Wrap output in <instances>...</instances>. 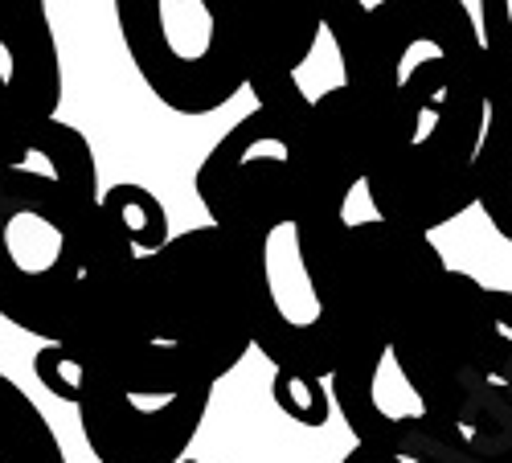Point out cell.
I'll return each mask as SVG.
<instances>
[{
    "mask_svg": "<svg viewBox=\"0 0 512 463\" xmlns=\"http://www.w3.org/2000/svg\"><path fill=\"white\" fill-rule=\"evenodd\" d=\"M254 320L259 308L242 250L230 234L205 222L173 234L156 255H140L78 336L95 328L127 332L222 382L254 349Z\"/></svg>",
    "mask_w": 512,
    "mask_h": 463,
    "instance_id": "cell-5",
    "label": "cell"
},
{
    "mask_svg": "<svg viewBox=\"0 0 512 463\" xmlns=\"http://www.w3.org/2000/svg\"><path fill=\"white\" fill-rule=\"evenodd\" d=\"M447 271L431 234L386 218L353 222L332 287L336 361L357 345L390 341Z\"/></svg>",
    "mask_w": 512,
    "mask_h": 463,
    "instance_id": "cell-9",
    "label": "cell"
},
{
    "mask_svg": "<svg viewBox=\"0 0 512 463\" xmlns=\"http://www.w3.org/2000/svg\"><path fill=\"white\" fill-rule=\"evenodd\" d=\"M123 50L160 107L201 119L246 91L250 0H111Z\"/></svg>",
    "mask_w": 512,
    "mask_h": 463,
    "instance_id": "cell-6",
    "label": "cell"
},
{
    "mask_svg": "<svg viewBox=\"0 0 512 463\" xmlns=\"http://www.w3.org/2000/svg\"><path fill=\"white\" fill-rule=\"evenodd\" d=\"M365 21L361 0H250L246 91L254 107L312 111L353 87Z\"/></svg>",
    "mask_w": 512,
    "mask_h": 463,
    "instance_id": "cell-7",
    "label": "cell"
},
{
    "mask_svg": "<svg viewBox=\"0 0 512 463\" xmlns=\"http://www.w3.org/2000/svg\"><path fill=\"white\" fill-rule=\"evenodd\" d=\"M140 255L74 123L54 119L0 164V320L41 345L70 341Z\"/></svg>",
    "mask_w": 512,
    "mask_h": 463,
    "instance_id": "cell-3",
    "label": "cell"
},
{
    "mask_svg": "<svg viewBox=\"0 0 512 463\" xmlns=\"http://www.w3.org/2000/svg\"><path fill=\"white\" fill-rule=\"evenodd\" d=\"M365 173L369 136L353 87L312 111L254 107L197 164V201L250 267L254 349L275 369H336L332 287Z\"/></svg>",
    "mask_w": 512,
    "mask_h": 463,
    "instance_id": "cell-1",
    "label": "cell"
},
{
    "mask_svg": "<svg viewBox=\"0 0 512 463\" xmlns=\"http://www.w3.org/2000/svg\"><path fill=\"white\" fill-rule=\"evenodd\" d=\"M271 398L275 406L291 418V423H300L308 431L324 427L336 402H332V386L328 377H316V373H291V369H275L271 377Z\"/></svg>",
    "mask_w": 512,
    "mask_h": 463,
    "instance_id": "cell-14",
    "label": "cell"
},
{
    "mask_svg": "<svg viewBox=\"0 0 512 463\" xmlns=\"http://www.w3.org/2000/svg\"><path fill=\"white\" fill-rule=\"evenodd\" d=\"M476 205L484 209L488 226L512 242V111L492 107L488 132L476 164Z\"/></svg>",
    "mask_w": 512,
    "mask_h": 463,
    "instance_id": "cell-12",
    "label": "cell"
},
{
    "mask_svg": "<svg viewBox=\"0 0 512 463\" xmlns=\"http://www.w3.org/2000/svg\"><path fill=\"white\" fill-rule=\"evenodd\" d=\"M181 463H201V459H193V455H185V459H181Z\"/></svg>",
    "mask_w": 512,
    "mask_h": 463,
    "instance_id": "cell-17",
    "label": "cell"
},
{
    "mask_svg": "<svg viewBox=\"0 0 512 463\" xmlns=\"http://www.w3.org/2000/svg\"><path fill=\"white\" fill-rule=\"evenodd\" d=\"M455 459V455H451ZM484 463H512V451H504V455H496V459H484Z\"/></svg>",
    "mask_w": 512,
    "mask_h": 463,
    "instance_id": "cell-16",
    "label": "cell"
},
{
    "mask_svg": "<svg viewBox=\"0 0 512 463\" xmlns=\"http://www.w3.org/2000/svg\"><path fill=\"white\" fill-rule=\"evenodd\" d=\"M0 463H70L41 406L0 373Z\"/></svg>",
    "mask_w": 512,
    "mask_h": 463,
    "instance_id": "cell-11",
    "label": "cell"
},
{
    "mask_svg": "<svg viewBox=\"0 0 512 463\" xmlns=\"http://www.w3.org/2000/svg\"><path fill=\"white\" fill-rule=\"evenodd\" d=\"M62 107V54L46 0H0V164L17 160Z\"/></svg>",
    "mask_w": 512,
    "mask_h": 463,
    "instance_id": "cell-10",
    "label": "cell"
},
{
    "mask_svg": "<svg viewBox=\"0 0 512 463\" xmlns=\"http://www.w3.org/2000/svg\"><path fill=\"white\" fill-rule=\"evenodd\" d=\"M488 46L463 0L369 5L353 95L369 136L377 218L435 234L476 205L488 132Z\"/></svg>",
    "mask_w": 512,
    "mask_h": 463,
    "instance_id": "cell-2",
    "label": "cell"
},
{
    "mask_svg": "<svg viewBox=\"0 0 512 463\" xmlns=\"http://www.w3.org/2000/svg\"><path fill=\"white\" fill-rule=\"evenodd\" d=\"M500 332L496 287H484L467 271H447L443 283L426 296L414 316L390 336L369 341L390 353L414 394L435 414V423L451 439L459 414L484 390Z\"/></svg>",
    "mask_w": 512,
    "mask_h": 463,
    "instance_id": "cell-8",
    "label": "cell"
},
{
    "mask_svg": "<svg viewBox=\"0 0 512 463\" xmlns=\"http://www.w3.org/2000/svg\"><path fill=\"white\" fill-rule=\"evenodd\" d=\"M480 33L488 46V99L512 111V0H480Z\"/></svg>",
    "mask_w": 512,
    "mask_h": 463,
    "instance_id": "cell-13",
    "label": "cell"
},
{
    "mask_svg": "<svg viewBox=\"0 0 512 463\" xmlns=\"http://www.w3.org/2000/svg\"><path fill=\"white\" fill-rule=\"evenodd\" d=\"M340 463H455L451 439H402V443H353Z\"/></svg>",
    "mask_w": 512,
    "mask_h": 463,
    "instance_id": "cell-15",
    "label": "cell"
},
{
    "mask_svg": "<svg viewBox=\"0 0 512 463\" xmlns=\"http://www.w3.org/2000/svg\"><path fill=\"white\" fill-rule=\"evenodd\" d=\"M33 377L78 410V431L99 463H181L218 390L185 357L111 328L41 345Z\"/></svg>",
    "mask_w": 512,
    "mask_h": 463,
    "instance_id": "cell-4",
    "label": "cell"
}]
</instances>
